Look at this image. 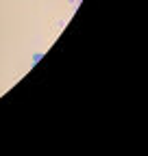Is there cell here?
<instances>
[{"label": "cell", "mask_w": 148, "mask_h": 156, "mask_svg": "<svg viewBox=\"0 0 148 156\" xmlns=\"http://www.w3.org/2000/svg\"><path fill=\"white\" fill-rule=\"evenodd\" d=\"M42 56H44L42 52H37V54H33V63H39V61H42Z\"/></svg>", "instance_id": "6da1fadb"}]
</instances>
